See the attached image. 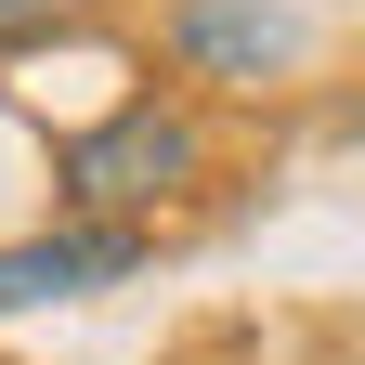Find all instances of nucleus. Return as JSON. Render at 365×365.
<instances>
[{"label": "nucleus", "instance_id": "nucleus-4", "mask_svg": "<svg viewBox=\"0 0 365 365\" xmlns=\"http://www.w3.org/2000/svg\"><path fill=\"white\" fill-rule=\"evenodd\" d=\"M78 14H91V0H0V53H26V39H53Z\"/></svg>", "mask_w": 365, "mask_h": 365}, {"label": "nucleus", "instance_id": "nucleus-3", "mask_svg": "<svg viewBox=\"0 0 365 365\" xmlns=\"http://www.w3.org/2000/svg\"><path fill=\"white\" fill-rule=\"evenodd\" d=\"M144 248H157V222H53V235H14L0 248V313L91 300V287H118V274H144Z\"/></svg>", "mask_w": 365, "mask_h": 365}, {"label": "nucleus", "instance_id": "nucleus-2", "mask_svg": "<svg viewBox=\"0 0 365 365\" xmlns=\"http://www.w3.org/2000/svg\"><path fill=\"white\" fill-rule=\"evenodd\" d=\"M170 66L261 91V78L300 66V14H287V0H170Z\"/></svg>", "mask_w": 365, "mask_h": 365}, {"label": "nucleus", "instance_id": "nucleus-1", "mask_svg": "<svg viewBox=\"0 0 365 365\" xmlns=\"http://www.w3.org/2000/svg\"><path fill=\"white\" fill-rule=\"evenodd\" d=\"M196 170H209V118L170 105V91H130V105H105L91 130L53 144V196L78 222H157Z\"/></svg>", "mask_w": 365, "mask_h": 365}]
</instances>
